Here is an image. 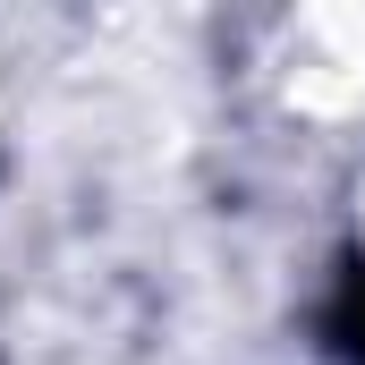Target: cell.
Wrapping results in <instances>:
<instances>
[{
    "instance_id": "1",
    "label": "cell",
    "mask_w": 365,
    "mask_h": 365,
    "mask_svg": "<svg viewBox=\"0 0 365 365\" xmlns=\"http://www.w3.org/2000/svg\"><path fill=\"white\" fill-rule=\"evenodd\" d=\"M331 349L349 365H365V272L340 289V306H331Z\"/></svg>"
}]
</instances>
